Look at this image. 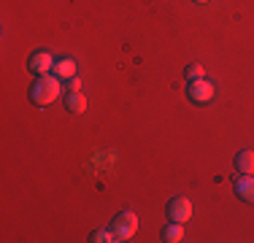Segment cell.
I'll list each match as a JSON object with an SVG mask.
<instances>
[{"label": "cell", "instance_id": "obj_9", "mask_svg": "<svg viewBox=\"0 0 254 243\" xmlns=\"http://www.w3.org/2000/svg\"><path fill=\"white\" fill-rule=\"evenodd\" d=\"M181 238H184V224H179V222H168L160 233V241H165V243H179Z\"/></svg>", "mask_w": 254, "mask_h": 243}, {"label": "cell", "instance_id": "obj_13", "mask_svg": "<svg viewBox=\"0 0 254 243\" xmlns=\"http://www.w3.org/2000/svg\"><path fill=\"white\" fill-rule=\"evenodd\" d=\"M78 87H81V81L73 76V78H68V92H78Z\"/></svg>", "mask_w": 254, "mask_h": 243}, {"label": "cell", "instance_id": "obj_3", "mask_svg": "<svg viewBox=\"0 0 254 243\" xmlns=\"http://www.w3.org/2000/svg\"><path fill=\"white\" fill-rule=\"evenodd\" d=\"M165 214H168V222H179V224L190 222V219H192V203H190V197H181V194H179V197L168 200Z\"/></svg>", "mask_w": 254, "mask_h": 243}, {"label": "cell", "instance_id": "obj_12", "mask_svg": "<svg viewBox=\"0 0 254 243\" xmlns=\"http://www.w3.org/2000/svg\"><path fill=\"white\" fill-rule=\"evenodd\" d=\"M184 78H187V81H197V78H205V68H203V65H197V62L187 65Z\"/></svg>", "mask_w": 254, "mask_h": 243}, {"label": "cell", "instance_id": "obj_1", "mask_svg": "<svg viewBox=\"0 0 254 243\" xmlns=\"http://www.w3.org/2000/svg\"><path fill=\"white\" fill-rule=\"evenodd\" d=\"M60 84H63V78H57L54 73H44V76H35L33 87H30V100L35 103V106H49L60 97Z\"/></svg>", "mask_w": 254, "mask_h": 243}, {"label": "cell", "instance_id": "obj_2", "mask_svg": "<svg viewBox=\"0 0 254 243\" xmlns=\"http://www.w3.org/2000/svg\"><path fill=\"white\" fill-rule=\"evenodd\" d=\"M111 233L117 241H130L132 235L138 233V216L132 214V211H122V214L114 216L111 222Z\"/></svg>", "mask_w": 254, "mask_h": 243}, {"label": "cell", "instance_id": "obj_14", "mask_svg": "<svg viewBox=\"0 0 254 243\" xmlns=\"http://www.w3.org/2000/svg\"><path fill=\"white\" fill-rule=\"evenodd\" d=\"M195 3H208V0H195Z\"/></svg>", "mask_w": 254, "mask_h": 243}, {"label": "cell", "instance_id": "obj_5", "mask_svg": "<svg viewBox=\"0 0 254 243\" xmlns=\"http://www.w3.org/2000/svg\"><path fill=\"white\" fill-rule=\"evenodd\" d=\"M187 97H190L192 103H197V106H203V103H208L211 97H214V87H211V81H205V78L190 81V87H187Z\"/></svg>", "mask_w": 254, "mask_h": 243}, {"label": "cell", "instance_id": "obj_8", "mask_svg": "<svg viewBox=\"0 0 254 243\" xmlns=\"http://www.w3.org/2000/svg\"><path fill=\"white\" fill-rule=\"evenodd\" d=\"M76 60H70V57H63V60H57L54 62V68H52V73L57 78H63V81H68V78H73L76 76Z\"/></svg>", "mask_w": 254, "mask_h": 243}, {"label": "cell", "instance_id": "obj_4", "mask_svg": "<svg viewBox=\"0 0 254 243\" xmlns=\"http://www.w3.org/2000/svg\"><path fill=\"white\" fill-rule=\"evenodd\" d=\"M54 62H57V60H54L52 54L46 52V49H38V52L30 54L27 68H30V73H35V76H44V73H52Z\"/></svg>", "mask_w": 254, "mask_h": 243}, {"label": "cell", "instance_id": "obj_7", "mask_svg": "<svg viewBox=\"0 0 254 243\" xmlns=\"http://www.w3.org/2000/svg\"><path fill=\"white\" fill-rule=\"evenodd\" d=\"M235 170L241 176H252L254 173V151L252 149H241L235 154Z\"/></svg>", "mask_w": 254, "mask_h": 243}, {"label": "cell", "instance_id": "obj_6", "mask_svg": "<svg viewBox=\"0 0 254 243\" xmlns=\"http://www.w3.org/2000/svg\"><path fill=\"white\" fill-rule=\"evenodd\" d=\"M235 194H238V200L254 205V176H241L235 181Z\"/></svg>", "mask_w": 254, "mask_h": 243}, {"label": "cell", "instance_id": "obj_10", "mask_svg": "<svg viewBox=\"0 0 254 243\" xmlns=\"http://www.w3.org/2000/svg\"><path fill=\"white\" fill-rule=\"evenodd\" d=\"M65 108H68L70 114H84V111H87V97L81 95V89H78V92H68V95H65Z\"/></svg>", "mask_w": 254, "mask_h": 243}, {"label": "cell", "instance_id": "obj_11", "mask_svg": "<svg viewBox=\"0 0 254 243\" xmlns=\"http://www.w3.org/2000/svg\"><path fill=\"white\" fill-rule=\"evenodd\" d=\"M89 241H92V243H114L117 238H114L111 227H100V230H92V235H89Z\"/></svg>", "mask_w": 254, "mask_h": 243}]
</instances>
